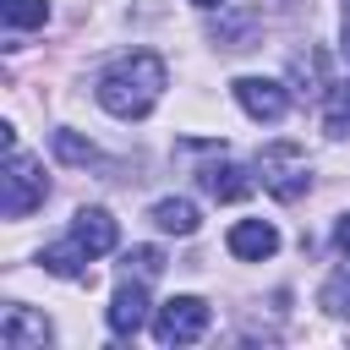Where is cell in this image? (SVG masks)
Segmentation results:
<instances>
[{
  "mask_svg": "<svg viewBox=\"0 0 350 350\" xmlns=\"http://www.w3.org/2000/svg\"><path fill=\"white\" fill-rule=\"evenodd\" d=\"M159 93H164V60L148 55V49L115 60V66L98 77V104H104L109 115H120V120H142V115L159 104Z\"/></svg>",
  "mask_w": 350,
  "mask_h": 350,
  "instance_id": "cell-1",
  "label": "cell"
},
{
  "mask_svg": "<svg viewBox=\"0 0 350 350\" xmlns=\"http://www.w3.org/2000/svg\"><path fill=\"white\" fill-rule=\"evenodd\" d=\"M49 197V180H44V164L27 159L22 148H5V175H0V213L5 219H27L38 202Z\"/></svg>",
  "mask_w": 350,
  "mask_h": 350,
  "instance_id": "cell-2",
  "label": "cell"
},
{
  "mask_svg": "<svg viewBox=\"0 0 350 350\" xmlns=\"http://www.w3.org/2000/svg\"><path fill=\"white\" fill-rule=\"evenodd\" d=\"M208 301L202 295H170L164 306H159V317H153V339L159 345H191V339H202L208 334Z\"/></svg>",
  "mask_w": 350,
  "mask_h": 350,
  "instance_id": "cell-3",
  "label": "cell"
},
{
  "mask_svg": "<svg viewBox=\"0 0 350 350\" xmlns=\"http://www.w3.org/2000/svg\"><path fill=\"white\" fill-rule=\"evenodd\" d=\"M257 170H262V186L279 197V202H295L301 191H306V153L295 148V142H273V148H262V159H257Z\"/></svg>",
  "mask_w": 350,
  "mask_h": 350,
  "instance_id": "cell-4",
  "label": "cell"
},
{
  "mask_svg": "<svg viewBox=\"0 0 350 350\" xmlns=\"http://www.w3.org/2000/svg\"><path fill=\"white\" fill-rule=\"evenodd\" d=\"M235 98H241V109L252 120H284V109H290L284 88L268 82V77H235Z\"/></svg>",
  "mask_w": 350,
  "mask_h": 350,
  "instance_id": "cell-5",
  "label": "cell"
},
{
  "mask_svg": "<svg viewBox=\"0 0 350 350\" xmlns=\"http://www.w3.org/2000/svg\"><path fill=\"white\" fill-rule=\"evenodd\" d=\"M148 323V290H142V279H120V290L109 295V328L120 334V339H131L137 328Z\"/></svg>",
  "mask_w": 350,
  "mask_h": 350,
  "instance_id": "cell-6",
  "label": "cell"
},
{
  "mask_svg": "<svg viewBox=\"0 0 350 350\" xmlns=\"http://www.w3.org/2000/svg\"><path fill=\"white\" fill-rule=\"evenodd\" d=\"M0 345L5 350H44L49 345V323L38 312H27V306H11L5 323H0Z\"/></svg>",
  "mask_w": 350,
  "mask_h": 350,
  "instance_id": "cell-7",
  "label": "cell"
},
{
  "mask_svg": "<svg viewBox=\"0 0 350 350\" xmlns=\"http://www.w3.org/2000/svg\"><path fill=\"white\" fill-rule=\"evenodd\" d=\"M71 235L93 252V257H104V252H115V241H120V230H115V219L104 213V208H77V219H71Z\"/></svg>",
  "mask_w": 350,
  "mask_h": 350,
  "instance_id": "cell-8",
  "label": "cell"
},
{
  "mask_svg": "<svg viewBox=\"0 0 350 350\" xmlns=\"http://www.w3.org/2000/svg\"><path fill=\"white\" fill-rule=\"evenodd\" d=\"M230 252H235V257H246V262H262V257H273V252H279V230H273V224H262V219H241V224L230 230Z\"/></svg>",
  "mask_w": 350,
  "mask_h": 350,
  "instance_id": "cell-9",
  "label": "cell"
},
{
  "mask_svg": "<svg viewBox=\"0 0 350 350\" xmlns=\"http://www.w3.org/2000/svg\"><path fill=\"white\" fill-rule=\"evenodd\" d=\"M252 175L241 170V164H208L202 170V191L208 197H219V202H241V197H252Z\"/></svg>",
  "mask_w": 350,
  "mask_h": 350,
  "instance_id": "cell-10",
  "label": "cell"
},
{
  "mask_svg": "<svg viewBox=\"0 0 350 350\" xmlns=\"http://www.w3.org/2000/svg\"><path fill=\"white\" fill-rule=\"evenodd\" d=\"M88 257H93V252H88V246L71 235V241L44 246V257H38V262H44L49 273H60V279H88Z\"/></svg>",
  "mask_w": 350,
  "mask_h": 350,
  "instance_id": "cell-11",
  "label": "cell"
},
{
  "mask_svg": "<svg viewBox=\"0 0 350 350\" xmlns=\"http://www.w3.org/2000/svg\"><path fill=\"white\" fill-rule=\"evenodd\" d=\"M153 224H159V230H175V235H191L202 219H197V202H186V197H164V202H153Z\"/></svg>",
  "mask_w": 350,
  "mask_h": 350,
  "instance_id": "cell-12",
  "label": "cell"
},
{
  "mask_svg": "<svg viewBox=\"0 0 350 350\" xmlns=\"http://www.w3.org/2000/svg\"><path fill=\"white\" fill-rule=\"evenodd\" d=\"M323 131L328 137H350V82H334L323 98Z\"/></svg>",
  "mask_w": 350,
  "mask_h": 350,
  "instance_id": "cell-13",
  "label": "cell"
},
{
  "mask_svg": "<svg viewBox=\"0 0 350 350\" xmlns=\"http://www.w3.org/2000/svg\"><path fill=\"white\" fill-rule=\"evenodd\" d=\"M290 77H295V93H301V98H306V93H323V55H317V49L295 55V60H290Z\"/></svg>",
  "mask_w": 350,
  "mask_h": 350,
  "instance_id": "cell-14",
  "label": "cell"
},
{
  "mask_svg": "<svg viewBox=\"0 0 350 350\" xmlns=\"http://www.w3.org/2000/svg\"><path fill=\"white\" fill-rule=\"evenodd\" d=\"M44 16H49L44 0H5V27H11V33H16V27H44Z\"/></svg>",
  "mask_w": 350,
  "mask_h": 350,
  "instance_id": "cell-15",
  "label": "cell"
},
{
  "mask_svg": "<svg viewBox=\"0 0 350 350\" xmlns=\"http://www.w3.org/2000/svg\"><path fill=\"white\" fill-rule=\"evenodd\" d=\"M323 306H328L334 317H350V268H339V273L323 284Z\"/></svg>",
  "mask_w": 350,
  "mask_h": 350,
  "instance_id": "cell-16",
  "label": "cell"
},
{
  "mask_svg": "<svg viewBox=\"0 0 350 350\" xmlns=\"http://www.w3.org/2000/svg\"><path fill=\"white\" fill-rule=\"evenodd\" d=\"M55 153H60L66 164H93V159H98V148L82 142V137H71V131H55Z\"/></svg>",
  "mask_w": 350,
  "mask_h": 350,
  "instance_id": "cell-17",
  "label": "cell"
},
{
  "mask_svg": "<svg viewBox=\"0 0 350 350\" xmlns=\"http://www.w3.org/2000/svg\"><path fill=\"white\" fill-rule=\"evenodd\" d=\"M159 268H164V252H159V246H131V252H126V273L153 279Z\"/></svg>",
  "mask_w": 350,
  "mask_h": 350,
  "instance_id": "cell-18",
  "label": "cell"
},
{
  "mask_svg": "<svg viewBox=\"0 0 350 350\" xmlns=\"http://www.w3.org/2000/svg\"><path fill=\"white\" fill-rule=\"evenodd\" d=\"M334 246H339V252H345V257H350V213H345V219H339V230H334Z\"/></svg>",
  "mask_w": 350,
  "mask_h": 350,
  "instance_id": "cell-19",
  "label": "cell"
},
{
  "mask_svg": "<svg viewBox=\"0 0 350 350\" xmlns=\"http://www.w3.org/2000/svg\"><path fill=\"white\" fill-rule=\"evenodd\" d=\"M345 55H350V5H345Z\"/></svg>",
  "mask_w": 350,
  "mask_h": 350,
  "instance_id": "cell-20",
  "label": "cell"
},
{
  "mask_svg": "<svg viewBox=\"0 0 350 350\" xmlns=\"http://www.w3.org/2000/svg\"><path fill=\"white\" fill-rule=\"evenodd\" d=\"M191 5H202V11H213V5H224V0H191Z\"/></svg>",
  "mask_w": 350,
  "mask_h": 350,
  "instance_id": "cell-21",
  "label": "cell"
},
{
  "mask_svg": "<svg viewBox=\"0 0 350 350\" xmlns=\"http://www.w3.org/2000/svg\"><path fill=\"white\" fill-rule=\"evenodd\" d=\"M345 5H350V0H345Z\"/></svg>",
  "mask_w": 350,
  "mask_h": 350,
  "instance_id": "cell-22",
  "label": "cell"
}]
</instances>
